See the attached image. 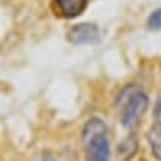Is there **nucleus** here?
<instances>
[{"label":"nucleus","instance_id":"1a4fd4ad","mask_svg":"<svg viewBox=\"0 0 161 161\" xmlns=\"http://www.w3.org/2000/svg\"><path fill=\"white\" fill-rule=\"evenodd\" d=\"M40 161H55V160H53V157H52V155H44Z\"/></svg>","mask_w":161,"mask_h":161},{"label":"nucleus","instance_id":"20e7f679","mask_svg":"<svg viewBox=\"0 0 161 161\" xmlns=\"http://www.w3.org/2000/svg\"><path fill=\"white\" fill-rule=\"evenodd\" d=\"M55 5L64 18L73 19L81 15V12L86 9L87 0H55Z\"/></svg>","mask_w":161,"mask_h":161},{"label":"nucleus","instance_id":"f03ea898","mask_svg":"<svg viewBox=\"0 0 161 161\" xmlns=\"http://www.w3.org/2000/svg\"><path fill=\"white\" fill-rule=\"evenodd\" d=\"M117 107L120 111L121 124L126 129H132L147 111L148 96L139 86L129 84L118 93Z\"/></svg>","mask_w":161,"mask_h":161},{"label":"nucleus","instance_id":"423d86ee","mask_svg":"<svg viewBox=\"0 0 161 161\" xmlns=\"http://www.w3.org/2000/svg\"><path fill=\"white\" fill-rule=\"evenodd\" d=\"M135 151H136V139L133 136L127 137L126 141L120 145V154L123 157H130Z\"/></svg>","mask_w":161,"mask_h":161},{"label":"nucleus","instance_id":"6e6552de","mask_svg":"<svg viewBox=\"0 0 161 161\" xmlns=\"http://www.w3.org/2000/svg\"><path fill=\"white\" fill-rule=\"evenodd\" d=\"M154 114H155V117H161V96L158 98V102H157V105H155Z\"/></svg>","mask_w":161,"mask_h":161},{"label":"nucleus","instance_id":"f257e3e1","mask_svg":"<svg viewBox=\"0 0 161 161\" xmlns=\"http://www.w3.org/2000/svg\"><path fill=\"white\" fill-rule=\"evenodd\" d=\"M81 141L87 161H109L108 129L101 118L93 117L84 124Z\"/></svg>","mask_w":161,"mask_h":161},{"label":"nucleus","instance_id":"7ed1b4c3","mask_svg":"<svg viewBox=\"0 0 161 161\" xmlns=\"http://www.w3.org/2000/svg\"><path fill=\"white\" fill-rule=\"evenodd\" d=\"M67 39L73 44H96L101 42V33L95 24L81 22L69 28Z\"/></svg>","mask_w":161,"mask_h":161},{"label":"nucleus","instance_id":"39448f33","mask_svg":"<svg viewBox=\"0 0 161 161\" xmlns=\"http://www.w3.org/2000/svg\"><path fill=\"white\" fill-rule=\"evenodd\" d=\"M147 137L149 142V147H151L152 155L161 161V123H155L148 130Z\"/></svg>","mask_w":161,"mask_h":161},{"label":"nucleus","instance_id":"0eeeda50","mask_svg":"<svg viewBox=\"0 0 161 161\" xmlns=\"http://www.w3.org/2000/svg\"><path fill=\"white\" fill-rule=\"evenodd\" d=\"M147 24H148V28L151 30H161V8L151 12V15L148 16Z\"/></svg>","mask_w":161,"mask_h":161}]
</instances>
